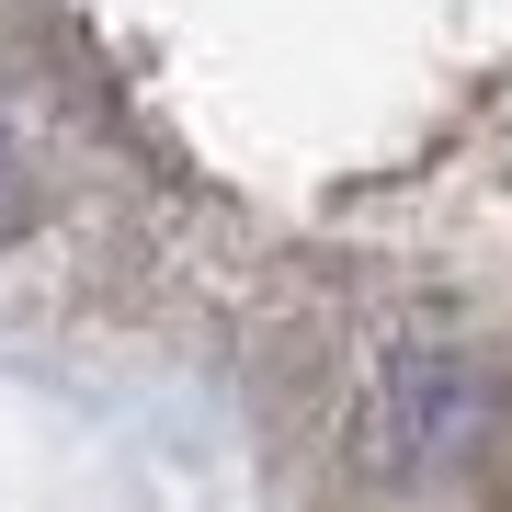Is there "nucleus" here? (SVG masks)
<instances>
[{"label": "nucleus", "mask_w": 512, "mask_h": 512, "mask_svg": "<svg viewBox=\"0 0 512 512\" xmlns=\"http://www.w3.org/2000/svg\"><path fill=\"white\" fill-rule=\"evenodd\" d=\"M478 410H490L478 365H456V353H410V365H387L376 399H365V467L376 478H444L478 444Z\"/></svg>", "instance_id": "1"}, {"label": "nucleus", "mask_w": 512, "mask_h": 512, "mask_svg": "<svg viewBox=\"0 0 512 512\" xmlns=\"http://www.w3.org/2000/svg\"><path fill=\"white\" fill-rule=\"evenodd\" d=\"M23 228V160H12V137H0V239Z\"/></svg>", "instance_id": "2"}]
</instances>
